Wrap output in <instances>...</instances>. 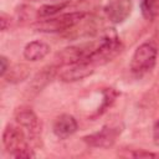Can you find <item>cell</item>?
I'll return each instance as SVG.
<instances>
[{
    "mask_svg": "<svg viewBox=\"0 0 159 159\" xmlns=\"http://www.w3.org/2000/svg\"><path fill=\"white\" fill-rule=\"evenodd\" d=\"M122 50V42L114 29H107L101 36L99 41L94 43L87 61L93 66L104 65L112 61Z\"/></svg>",
    "mask_w": 159,
    "mask_h": 159,
    "instance_id": "1",
    "label": "cell"
},
{
    "mask_svg": "<svg viewBox=\"0 0 159 159\" xmlns=\"http://www.w3.org/2000/svg\"><path fill=\"white\" fill-rule=\"evenodd\" d=\"M2 144L6 152L16 158H34L35 153L30 148L27 135L20 125L7 124L2 132Z\"/></svg>",
    "mask_w": 159,
    "mask_h": 159,
    "instance_id": "2",
    "label": "cell"
},
{
    "mask_svg": "<svg viewBox=\"0 0 159 159\" xmlns=\"http://www.w3.org/2000/svg\"><path fill=\"white\" fill-rule=\"evenodd\" d=\"M87 14L84 11H73L62 14L58 16H52L46 20H39L31 25V27L40 32H63L68 31L70 29L75 27L77 24H80Z\"/></svg>",
    "mask_w": 159,
    "mask_h": 159,
    "instance_id": "3",
    "label": "cell"
},
{
    "mask_svg": "<svg viewBox=\"0 0 159 159\" xmlns=\"http://www.w3.org/2000/svg\"><path fill=\"white\" fill-rule=\"evenodd\" d=\"M157 57L158 50L155 45H153L152 42H144L139 45L130 60L132 73H134L135 76H143L150 72L157 63Z\"/></svg>",
    "mask_w": 159,
    "mask_h": 159,
    "instance_id": "4",
    "label": "cell"
},
{
    "mask_svg": "<svg viewBox=\"0 0 159 159\" xmlns=\"http://www.w3.org/2000/svg\"><path fill=\"white\" fill-rule=\"evenodd\" d=\"M120 134V128L118 125L106 124L98 132H94L89 135L83 137V142L92 148H109L112 147L118 135Z\"/></svg>",
    "mask_w": 159,
    "mask_h": 159,
    "instance_id": "5",
    "label": "cell"
},
{
    "mask_svg": "<svg viewBox=\"0 0 159 159\" xmlns=\"http://www.w3.org/2000/svg\"><path fill=\"white\" fill-rule=\"evenodd\" d=\"M15 120L20 125L29 138H37L41 133V122L36 113L30 107H20L15 112Z\"/></svg>",
    "mask_w": 159,
    "mask_h": 159,
    "instance_id": "6",
    "label": "cell"
},
{
    "mask_svg": "<svg viewBox=\"0 0 159 159\" xmlns=\"http://www.w3.org/2000/svg\"><path fill=\"white\" fill-rule=\"evenodd\" d=\"M94 43H82L76 46H68L62 48L56 55V61L60 66H68L80 61H84L88 58L91 51L93 50Z\"/></svg>",
    "mask_w": 159,
    "mask_h": 159,
    "instance_id": "7",
    "label": "cell"
},
{
    "mask_svg": "<svg viewBox=\"0 0 159 159\" xmlns=\"http://www.w3.org/2000/svg\"><path fill=\"white\" fill-rule=\"evenodd\" d=\"M93 71H94V66L87 60H84L65 66V68L58 73V77L63 82H76L91 76Z\"/></svg>",
    "mask_w": 159,
    "mask_h": 159,
    "instance_id": "8",
    "label": "cell"
},
{
    "mask_svg": "<svg viewBox=\"0 0 159 159\" xmlns=\"http://www.w3.org/2000/svg\"><path fill=\"white\" fill-rule=\"evenodd\" d=\"M132 12L130 0H108L104 6V14L107 19L113 24L124 22Z\"/></svg>",
    "mask_w": 159,
    "mask_h": 159,
    "instance_id": "9",
    "label": "cell"
},
{
    "mask_svg": "<svg viewBox=\"0 0 159 159\" xmlns=\"http://www.w3.org/2000/svg\"><path fill=\"white\" fill-rule=\"evenodd\" d=\"M78 124L73 116L71 114H61L53 122V133L60 139H67L72 134L77 132Z\"/></svg>",
    "mask_w": 159,
    "mask_h": 159,
    "instance_id": "10",
    "label": "cell"
},
{
    "mask_svg": "<svg viewBox=\"0 0 159 159\" xmlns=\"http://www.w3.org/2000/svg\"><path fill=\"white\" fill-rule=\"evenodd\" d=\"M50 45L41 40H34L29 42L24 48V57L29 61H40L45 58L50 52Z\"/></svg>",
    "mask_w": 159,
    "mask_h": 159,
    "instance_id": "11",
    "label": "cell"
},
{
    "mask_svg": "<svg viewBox=\"0 0 159 159\" xmlns=\"http://www.w3.org/2000/svg\"><path fill=\"white\" fill-rule=\"evenodd\" d=\"M29 73H30V70L26 65L16 63L14 66H10V68L6 72V75L4 76V78H6V81L9 83H19V82L26 80L29 77Z\"/></svg>",
    "mask_w": 159,
    "mask_h": 159,
    "instance_id": "12",
    "label": "cell"
},
{
    "mask_svg": "<svg viewBox=\"0 0 159 159\" xmlns=\"http://www.w3.org/2000/svg\"><path fill=\"white\" fill-rule=\"evenodd\" d=\"M140 10L145 20H155L159 17V0H142Z\"/></svg>",
    "mask_w": 159,
    "mask_h": 159,
    "instance_id": "13",
    "label": "cell"
},
{
    "mask_svg": "<svg viewBox=\"0 0 159 159\" xmlns=\"http://www.w3.org/2000/svg\"><path fill=\"white\" fill-rule=\"evenodd\" d=\"M53 75H55V67H46V68H43L41 72H39L36 76H35V78L32 80V82H31V86H32V88H35L36 91H41L50 81H51V78L53 77Z\"/></svg>",
    "mask_w": 159,
    "mask_h": 159,
    "instance_id": "14",
    "label": "cell"
},
{
    "mask_svg": "<svg viewBox=\"0 0 159 159\" xmlns=\"http://www.w3.org/2000/svg\"><path fill=\"white\" fill-rule=\"evenodd\" d=\"M67 5H68V2H57V4H52V5H43V6H41L36 11V16H39L41 19L42 17H52V16H56Z\"/></svg>",
    "mask_w": 159,
    "mask_h": 159,
    "instance_id": "15",
    "label": "cell"
},
{
    "mask_svg": "<svg viewBox=\"0 0 159 159\" xmlns=\"http://www.w3.org/2000/svg\"><path fill=\"white\" fill-rule=\"evenodd\" d=\"M117 96H118V92L117 91H114L113 88H106L103 91V102H102V106L96 112V116H101L102 113H104L107 111V108H109L112 106V103L116 101Z\"/></svg>",
    "mask_w": 159,
    "mask_h": 159,
    "instance_id": "16",
    "label": "cell"
},
{
    "mask_svg": "<svg viewBox=\"0 0 159 159\" xmlns=\"http://www.w3.org/2000/svg\"><path fill=\"white\" fill-rule=\"evenodd\" d=\"M122 157H125V158H154V157H158V154L155 153H152V152H147V150H143V149H134V150H130L128 152L127 154H120Z\"/></svg>",
    "mask_w": 159,
    "mask_h": 159,
    "instance_id": "17",
    "label": "cell"
},
{
    "mask_svg": "<svg viewBox=\"0 0 159 159\" xmlns=\"http://www.w3.org/2000/svg\"><path fill=\"white\" fill-rule=\"evenodd\" d=\"M9 68H10V63H9L7 57H5L4 55L0 56V76L4 77L6 72L9 71Z\"/></svg>",
    "mask_w": 159,
    "mask_h": 159,
    "instance_id": "18",
    "label": "cell"
},
{
    "mask_svg": "<svg viewBox=\"0 0 159 159\" xmlns=\"http://www.w3.org/2000/svg\"><path fill=\"white\" fill-rule=\"evenodd\" d=\"M0 24H1V31H6L10 27V17L4 12L0 16Z\"/></svg>",
    "mask_w": 159,
    "mask_h": 159,
    "instance_id": "19",
    "label": "cell"
},
{
    "mask_svg": "<svg viewBox=\"0 0 159 159\" xmlns=\"http://www.w3.org/2000/svg\"><path fill=\"white\" fill-rule=\"evenodd\" d=\"M153 142L157 147H159V119L154 123L153 127Z\"/></svg>",
    "mask_w": 159,
    "mask_h": 159,
    "instance_id": "20",
    "label": "cell"
},
{
    "mask_svg": "<svg viewBox=\"0 0 159 159\" xmlns=\"http://www.w3.org/2000/svg\"><path fill=\"white\" fill-rule=\"evenodd\" d=\"M55 1H60V2H70V0H55Z\"/></svg>",
    "mask_w": 159,
    "mask_h": 159,
    "instance_id": "21",
    "label": "cell"
}]
</instances>
